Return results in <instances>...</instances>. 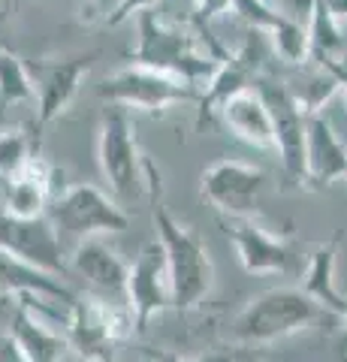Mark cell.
<instances>
[{"label": "cell", "instance_id": "6da1fadb", "mask_svg": "<svg viewBox=\"0 0 347 362\" xmlns=\"http://www.w3.org/2000/svg\"><path fill=\"white\" fill-rule=\"evenodd\" d=\"M145 178H148V190H151V221L154 230H158V242L166 254V266H170V278H172L175 308L187 311L208 296L211 284H215V263H211L208 245L199 239L194 226L172 218V211L166 209L160 173L151 160H145Z\"/></svg>", "mask_w": 347, "mask_h": 362}, {"label": "cell", "instance_id": "7a4b0ae2", "mask_svg": "<svg viewBox=\"0 0 347 362\" xmlns=\"http://www.w3.org/2000/svg\"><path fill=\"white\" fill-rule=\"evenodd\" d=\"M136 49L130 52V64L175 76L194 88H206L227 54L215 40H208V49H203L194 33L166 25L154 9L136 16Z\"/></svg>", "mask_w": 347, "mask_h": 362}, {"label": "cell", "instance_id": "3957f363", "mask_svg": "<svg viewBox=\"0 0 347 362\" xmlns=\"http://www.w3.org/2000/svg\"><path fill=\"white\" fill-rule=\"evenodd\" d=\"M327 311L296 287H275L245 305L233 320V341L260 347L317 326Z\"/></svg>", "mask_w": 347, "mask_h": 362}, {"label": "cell", "instance_id": "277c9868", "mask_svg": "<svg viewBox=\"0 0 347 362\" xmlns=\"http://www.w3.org/2000/svg\"><path fill=\"white\" fill-rule=\"evenodd\" d=\"M136 329L127 302L103 296H76L66 320L70 350L85 362H115V350Z\"/></svg>", "mask_w": 347, "mask_h": 362}, {"label": "cell", "instance_id": "5b68a950", "mask_svg": "<svg viewBox=\"0 0 347 362\" xmlns=\"http://www.w3.org/2000/svg\"><path fill=\"white\" fill-rule=\"evenodd\" d=\"M145 160L139 151L136 127L127 109L106 106L103 118H100V139H97V163L100 175L109 185L112 197L118 202H133L142 197L148 181L142 178Z\"/></svg>", "mask_w": 347, "mask_h": 362}, {"label": "cell", "instance_id": "8992f818", "mask_svg": "<svg viewBox=\"0 0 347 362\" xmlns=\"http://www.w3.org/2000/svg\"><path fill=\"white\" fill-rule=\"evenodd\" d=\"M46 218L58 233L85 239H103L130 226V214L118 206L115 197L103 194L94 185H70L49 202Z\"/></svg>", "mask_w": 347, "mask_h": 362}, {"label": "cell", "instance_id": "52a82bcc", "mask_svg": "<svg viewBox=\"0 0 347 362\" xmlns=\"http://www.w3.org/2000/svg\"><path fill=\"white\" fill-rule=\"evenodd\" d=\"M97 94L109 106H121L127 112H166L178 103H199V90L194 85L139 64L121 66V70L106 76L103 85L97 88Z\"/></svg>", "mask_w": 347, "mask_h": 362}, {"label": "cell", "instance_id": "ba28073f", "mask_svg": "<svg viewBox=\"0 0 347 362\" xmlns=\"http://www.w3.org/2000/svg\"><path fill=\"white\" fill-rule=\"evenodd\" d=\"M266 181H269L266 173L254 163L218 160L199 178V194H203L223 218H257Z\"/></svg>", "mask_w": 347, "mask_h": 362}, {"label": "cell", "instance_id": "9c48e42d", "mask_svg": "<svg viewBox=\"0 0 347 362\" xmlns=\"http://www.w3.org/2000/svg\"><path fill=\"white\" fill-rule=\"evenodd\" d=\"M94 61L97 52L70 54V58H42L28 64L33 85H37V103H33L37 106V127H46L64 115L66 106L79 94L85 76L91 73Z\"/></svg>", "mask_w": 347, "mask_h": 362}, {"label": "cell", "instance_id": "30bf717a", "mask_svg": "<svg viewBox=\"0 0 347 362\" xmlns=\"http://www.w3.org/2000/svg\"><path fill=\"white\" fill-rule=\"evenodd\" d=\"M260 94L272 112V127H275V151L281 157L284 178L293 187H305V109L296 103L293 90L275 82L260 78Z\"/></svg>", "mask_w": 347, "mask_h": 362}, {"label": "cell", "instance_id": "8fae6325", "mask_svg": "<svg viewBox=\"0 0 347 362\" xmlns=\"http://www.w3.org/2000/svg\"><path fill=\"white\" fill-rule=\"evenodd\" d=\"M124 302L133 314L136 329H145L151 317H158L172 305V278H170V266H166V254L160 242H148L142 245V251L136 259L130 263V278H127V293Z\"/></svg>", "mask_w": 347, "mask_h": 362}, {"label": "cell", "instance_id": "7c38bea8", "mask_svg": "<svg viewBox=\"0 0 347 362\" xmlns=\"http://www.w3.org/2000/svg\"><path fill=\"white\" fill-rule=\"evenodd\" d=\"M260 70H263V33L251 30L248 42L239 52H227L218 66V73L211 76V82L199 94V124L218 115V109L227 103L233 94L248 90L260 85Z\"/></svg>", "mask_w": 347, "mask_h": 362}, {"label": "cell", "instance_id": "4fadbf2b", "mask_svg": "<svg viewBox=\"0 0 347 362\" xmlns=\"http://www.w3.org/2000/svg\"><path fill=\"white\" fill-rule=\"evenodd\" d=\"M0 247H6L9 254L21 257L25 263L37 266L42 272H52L58 278H66L70 263L64 259L58 230L49 218L37 221H18L0 211Z\"/></svg>", "mask_w": 347, "mask_h": 362}, {"label": "cell", "instance_id": "5bb4252c", "mask_svg": "<svg viewBox=\"0 0 347 362\" xmlns=\"http://www.w3.org/2000/svg\"><path fill=\"white\" fill-rule=\"evenodd\" d=\"M223 233L248 275H287L293 266L290 245L281 235L263 230L254 218H223Z\"/></svg>", "mask_w": 347, "mask_h": 362}, {"label": "cell", "instance_id": "9a60e30c", "mask_svg": "<svg viewBox=\"0 0 347 362\" xmlns=\"http://www.w3.org/2000/svg\"><path fill=\"white\" fill-rule=\"evenodd\" d=\"M339 178H347V148L332 121L323 112H311L305 121V187L323 190Z\"/></svg>", "mask_w": 347, "mask_h": 362}, {"label": "cell", "instance_id": "2e32d148", "mask_svg": "<svg viewBox=\"0 0 347 362\" xmlns=\"http://www.w3.org/2000/svg\"><path fill=\"white\" fill-rule=\"evenodd\" d=\"M6 338L18 350V356L25 362H64V356L70 354V341L66 332H54L52 326H46L30 308V299L21 296L13 305L9 314V332Z\"/></svg>", "mask_w": 347, "mask_h": 362}, {"label": "cell", "instance_id": "e0dca14e", "mask_svg": "<svg viewBox=\"0 0 347 362\" xmlns=\"http://www.w3.org/2000/svg\"><path fill=\"white\" fill-rule=\"evenodd\" d=\"M70 272L85 278L94 290L115 296L124 302L127 293V278H130V263L121 257L115 247H109L103 239H85L73 247L70 254Z\"/></svg>", "mask_w": 347, "mask_h": 362}, {"label": "cell", "instance_id": "ac0fdd59", "mask_svg": "<svg viewBox=\"0 0 347 362\" xmlns=\"http://www.w3.org/2000/svg\"><path fill=\"white\" fill-rule=\"evenodd\" d=\"M218 118L223 121L236 139L245 145H254L260 151H275V127H272V112H269L260 88H248L233 94L227 103L218 109Z\"/></svg>", "mask_w": 347, "mask_h": 362}, {"label": "cell", "instance_id": "d6986e66", "mask_svg": "<svg viewBox=\"0 0 347 362\" xmlns=\"http://www.w3.org/2000/svg\"><path fill=\"white\" fill-rule=\"evenodd\" d=\"M0 296H13V299L28 296L37 302L49 299V302H64V305L76 302V293L58 275L25 263L21 257L9 254L6 247H0Z\"/></svg>", "mask_w": 347, "mask_h": 362}, {"label": "cell", "instance_id": "ffe728a7", "mask_svg": "<svg viewBox=\"0 0 347 362\" xmlns=\"http://www.w3.org/2000/svg\"><path fill=\"white\" fill-rule=\"evenodd\" d=\"M339 251H341V233L314 247L308 257V266L302 272V293L314 299L329 317H339L347 323V296L335 284V269H339Z\"/></svg>", "mask_w": 347, "mask_h": 362}, {"label": "cell", "instance_id": "44dd1931", "mask_svg": "<svg viewBox=\"0 0 347 362\" xmlns=\"http://www.w3.org/2000/svg\"><path fill=\"white\" fill-rule=\"evenodd\" d=\"M18 103H37V85L30 66L16 52L0 45V109Z\"/></svg>", "mask_w": 347, "mask_h": 362}, {"label": "cell", "instance_id": "7402d4cb", "mask_svg": "<svg viewBox=\"0 0 347 362\" xmlns=\"http://www.w3.org/2000/svg\"><path fill=\"white\" fill-rule=\"evenodd\" d=\"M308 40H311V58L317 64L339 61L341 52V25L332 18L323 0H311V25H308Z\"/></svg>", "mask_w": 347, "mask_h": 362}, {"label": "cell", "instance_id": "603a6c76", "mask_svg": "<svg viewBox=\"0 0 347 362\" xmlns=\"http://www.w3.org/2000/svg\"><path fill=\"white\" fill-rule=\"evenodd\" d=\"M33 136L25 130H0V181H13L33 160Z\"/></svg>", "mask_w": 347, "mask_h": 362}, {"label": "cell", "instance_id": "cb8c5ba5", "mask_svg": "<svg viewBox=\"0 0 347 362\" xmlns=\"http://www.w3.org/2000/svg\"><path fill=\"white\" fill-rule=\"evenodd\" d=\"M263 37L272 42L275 54L287 64H305L311 58V40H308V28H302L299 21L287 18L278 25L272 33H263Z\"/></svg>", "mask_w": 347, "mask_h": 362}, {"label": "cell", "instance_id": "d4e9b609", "mask_svg": "<svg viewBox=\"0 0 347 362\" xmlns=\"http://www.w3.org/2000/svg\"><path fill=\"white\" fill-rule=\"evenodd\" d=\"M154 4H158V0H118L115 9H112L109 18H106V25L109 28H118V25H124V21H130L133 16L154 9Z\"/></svg>", "mask_w": 347, "mask_h": 362}, {"label": "cell", "instance_id": "484cf974", "mask_svg": "<svg viewBox=\"0 0 347 362\" xmlns=\"http://www.w3.org/2000/svg\"><path fill=\"white\" fill-rule=\"evenodd\" d=\"M18 6H21V0H0V28L13 21V16L18 13Z\"/></svg>", "mask_w": 347, "mask_h": 362}, {"label": "cell", "instance_id": "4316f807", "mask_svg": "<svg viewBox=\"0 0 347 362\" xmlns=\"http://www.w3.org/2000/svg\"><path fill=\"white\" fill-rule=\"evenodd\" d=\"M242 354L230 350V354H208V356H196V359H184V362H239Z\"/></svg>", "mask_w": 347, "mask_h": 362}, {"label": "cell", "instance_id": "83f0119b", "mask_svg": "<svg viewBox=\"0 0 347 362\" xmlns=\"http://www.w3.org/2000/svg\"><path fill=\"white\" fill-rule=\"evenodd\" d=\"M0 362H25V359L18 356V350L13 347L9 338H0Z\"/></svg>", "mask_w": 347, "mask_h": 362}, {"label": "cell", "instance_id": "f1b7e54d", "mask_svg": "<svg viewBox=\"0 0 347 362\" xmlns=\"http://www.w3.org/2000/svg\"><path fill=\"white\" fill-rule=\"evenodd\" d=\"M323 4H327V9L332 13V18L339 21V25L347 21V0H323Z\"/></svg>", "mask_w": 347, "mask_h": 362}, {"label": "cell", "instance_id": "f546056e", "mask_svg": "<svg viewBox=\"0 0 347 362\" xmlns=\"http://www.w3.org/2000/svg\"><path fill=\"white\" fill-rule=\"evenodd\" d=\"M154 362H184V359H178V356H172V354H160Z\"/></svg>", "mask_w": 347, "mask_h": 362}, {"label": "cell", "instance_id": "4dcf8cb0", "mask_svg": "<svg viewBox=\"0 0 347 362\" xmlns=\"http://www.w3.org/2000/svg\"><path fill=\"white\" fill-rule=\"evenodd\" d=\"M239 362H260V359L251 356V354H242V359H239Z\"/></svg>", "mask_w": 347, "mask_h": 362}, {"label": "cell", "instance_id": "1f68e13d", "mask_svg": "<svg viewBox=\"0 0 347 362\" xmlns=\"http://www.w3.org/2000/svg\"><path fill=\"white\" fill-rule=\"evenodd\" d=\"M0 45H4V40H0Z\"/></svg>", "mask_w": 347, "mask_h": 362}, {"label": "cell", "instance_id": "d6a6232c", "mask_svg": "<svg viewBox=\"0 0 347 362\" xmlns=\"http://www.w3.org/2000/svg\"><path fill=\"white\" fill-rule=\"evenodd\" d=\"M148 362H154V359H148Z\"/></svg>", "mask_w": 347, "mask_h": 362}]
</instances>
